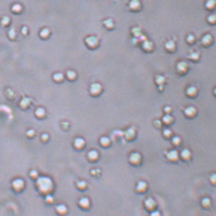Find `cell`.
Wrapping results in <instances>:
<instances>
[{
    "label": "cell",
    "instance_id": "obj_1",
    "mask_svg": "<svg viewBox=\"0 0 216 216\" xmlns=\"http://www.w3.org/2000/svg\"><path fill=\"white\" fill-rule=\"evenodd\" d=\"M37 185H38L40 190L42 191L43 193L50 192L52 189V187H53L51 180L49 178H47V177L40 178L39 180L37 181Z\"/></svg>",
    "mask_w": 216,
    "mask_h": 216
},
{
    "label": "cell",
    "instance_id": "obj_2",
    "mask_svg": "<svg viewBox=\"0 0 216 216\" xmlns=\"http://www.w3.org/2000/svg\"><path fill=\"white\" fill-rule=\"evenodd\" d=\"M167 157L170 160H171V161H176V160H177L178 157H179V154H178V152L177 151L173 150V151H169L167 153Z\"/></svg>",
    "mask_w": 216,
    "mask_h": 216
},
{
    "label": "cell",
    "instance_id": "obj_3",
    "mask_svg": "<svg viewBox=\"0 0 216 216\" xmlns=\"http://www.w3.org/2000/svg\"><path fill=\"white\" fill-rule=\"evenodd\" d=\"M129 160L133 164H137L141 161V155L138 153H133L131 154Z\"/></svg>",
    "mask_w": 216,
    "mask_h": 216
},
{
    "label": "cell",
    "instance_id": "obj_4",
    "mask_svg": "<svg viewBox=\"0 0 216 216\" xmlns=\"http://www.w3.org/2000/svg\"><path fill=\"white\" fill-rule=\"evenodd\" d=\"M144 205H145V206L149 209H153L155 206V201L153 199H151V198H148V199H147L145 200V202H144Z\"/></svg>",
    "mask_w": 216,
    "mask_h": 216
},
{
    "label": "cell",
    "instance_id": "obj_5",
    "mask_svg": "<svg viewBox=\"0 0 216 216\" xmlns=\"http://www.w3.org/2000/svg\"><path fill=\"white\" fill-rule=\"evenodd\" d=\"M79 204L82 208L86 209L89 205V200L87 198H82L79 201Z\"/></svg>",
    "mask_w": 216,
    "mask_h": 216
},
{
    "label": "cell",
    "instance_id": "obj_6",
    "mask_svg": "<svg viewBox=\"0 0 216 216\" xmlns=\"http://www.w3.org/2000/svg\"><path fill=\"white\" fill-rule=\"evenodd\" d=\"M195 112H196V111H195L194 107H188V108L185 110V114H186V116H188V117L194 116L195 114Z\"/></svg>",
    "mask_w": 216,
    "mask_h": 216
},
{
    "label": "cell",
    "instance_id": "obj_7",
    "mask_svg": "<svg viewBox=\"0 0 216 216\" xmlns=\"http://www.w3.org/2000/svg\"><path fill=\"white\" fill-rule=\"evenodd\" d=\"M180 156L183 160H189L191 157V152L189 151L188 149H184V150L182 151Z\"/></svg>",
    "mask_w": 216,
    "mask_h": 216
},
{
    "label": "cell",
    "instance_id": "obj_8",
    "mask_svg": "<svg viewBox=\"0 0 216 216\" xmlns=\"http://www.w3.org/2000/svg\"><path fill=\"white\" fill-rule=\"evenodd\" d=\"M56 209H57V211L59 214H61V215L65 214L66 212H67V206H66L65 205H63V204L57 205V206L56 207Z\"/></svg>",
    "mask_w": 216,
    "mask_h": 216
},
{
    "label": "cell",
    "instance_id": "obj_9",
    "mask_svg": "<svg viewBox=\"0 0 216 216\" xmlns=\"http://www.w3.org/2000/svg\"><path fill=\"white\" fill-rule=\"evenodd\" d=\"M147 188V183L144 181H140L137 185V190L138 192H144Z\"/></svg>",
    "mask_w": 216,
    "mask_h": 216
},
{
    "label": "cell",
    "instance_id": "obj_10",
    "mask_svg": "<svg viewBox=\"0 0 216 216\" xmlns=\"http://www.w3.org/2000/svg\"><path fill=\"white\" fill-rule=\"evenodd\" d=\"M125 137L128 138V139H130V138H132L134 136H135V131L133 128H130L128 129L125 132Z\"/></svg>",
    "mask_w": 216,
    "mask_h": 216
},
{
    "label": "cell",
    "instance_id": "obj_11",
    "mask_svg": "<svg viewBox=\"0 0 216 216\" xmlns=\"http://www.w3.org/2000/svg\"><path fill=\"white\" fill-rule=\"evenodd\" d=\"M177 68H178V70H179L180 72H186L187 64L186 63H184V62H180L179 63H178Z\"/></svg>",
    "mask_w": 216,
    "mask_h": 216
},
{
    "label": "cell",
    "instance_id": "obj_12",
    "mask_svg": "<svg viewBox=\"0 0 216 216\" xmlns=\"http://www.w3.org/2000/svg\"><path fill=\"white\" fill-rule=\"evenodd\" d=\"M197 89L194 87V86H191V87H189L187 89V91H186V93L188 94L189 95H190V96H193V95H195L196 92H197Z\"/></svg>",
    "mask_w": 216,
    "mask_h": 216
},
{
    "label": "cell",
    "instance_id": "obj_13",
    "mask_svg": "<svg viewBox=\"0 0 216 216\" xmlns=\"http://www.w3.org/2000/svg\"><path fill=\"white\" fill-rule=\"evenodd\" d=\"M211 41V35H205L204 37H202V44H209Z\"/></svg>",
    "mask_w": 216,
    "mask_h": 216
},
{
    "label": "cell",
    "instance_id": "obj_14",
    "mask_svg": "<svg viewBox=\"0 0 216 216\" xmlns=\"http://www.w3.org/2000/svg\"><path fill=\"white\" fill-rule=\"evenodd\" d=\"M88 156L89 158L91 159V160H95L98 157V153L95 151H92L89 153Z\"/></svg>",
    "mask_w": 216,
    "mask_h": 216
},
{
    "label": "cell",
    "instance_id": "obj_15",
    "mask_svg": "<svg viewBox=\"0 0 216 216\" xmlns=\"http://www.w3.org/2000/svg\"><path fill=\"white\" fill-rule=\"evenodd\" d=\"M163 123H164V124L169 125V124H170L173 121L172 117L170 116V115H167L166 116L163 117Z\"/></svg>",
    "mask_w": 216,
    "mask_h": 216
},
{
    "label": "cell",
    "instance_id": "obj_16",
    "mask_svg": "<svg viewBox=\"0 0 216 216\" xmlns=\"http://www.w3.org/2000/svg\"><path fill=\"white\" fill-rule=\"evenodd\" d=\"M97 39H96V37H88V38L86 39V42L88 43V44H89L91 43V44H93V45H95V44H97Z\"/></svg>",
    "mask_w": 216,
    "mask_h": 216
},
{
    "label": "cell",
    "instance_id": "obj_17",
    "mask_svg": "<svg viewBox=\"0 0 216 216\" xmlns=\"http://www.w3.org/2000/svg\"><path fill=\"white\" fill-rule=\"evenodd\" d=\"M75 145L77 147H82L84 145V141L83 140L81 139V138H77L75 141Z\"/></svg>",
    "mask_w": 216,
    "mask_h": 216
},
{
    "label": "cell",
    "instance_id": "obj_18",
    "mask_svg": "<svg viewBox=\"0 0 216 216\" xmlns=\"http://www.w3.org/2000/svg\"><path fill=\"white\" fill-rule=\"evenodd\" d=\"M166 48H167L168 50H173L175 48V44L172 41H168L167 44H166Z\"/></svg>",
    "mask_w": 216,
    "mask_h": 216
},
{
    "label": "cell",
    "instance_id": "obj_19",
    "mask_svg": "<svg viewBox=\"0 0 216 216\" xmlns=\"http://www.w3.org/2000/svg\"><path fill=\"white\" fill-rule=\"evenodd\" d=\"M100 142H101V144H102V146H107V145L109 144V139L108 137H102Z\"/></svg>",
    "mask_w": 216,
    "mask_h": 216
},
{
    "label": "cell",
    "instance_id": "obj_20",
    "mask_svg": "<svg viewBox=\"0 0 216 216\" xmlns=\"http://www.w3.org/2000/svg\"><path fill=\"white\" fill-rule=\"evenodd\" d=\"M202 205H204V206H209V205H210V203H211V201H210V199H208V198H205V199H202Z\"/></svg>",
    "mask_w": 216,
    "mask_h": 216
},
{
    "label": "cell",
    "instance_id": "obj_21",
    "mask_svg": "<svg viewBox=\"0 0 216 216\" xmlns=\"http://www.w3.org/2000/svg\"><path fill=\"white\" fill-rule=\"evenodd\" d=\"M21 9V6L19 4H16V5H14L12 6V11H15V12H18L19 10Z\"/></svg>",
    "mask_w": 216,
    "mask_h": 216
},
{
    "label": "cell",
    "instance_id": "obj_22",
    "mask_svg": "<svg viewBox=\"0 0 216 216\" xmlns=\"http://www.w3.org/2000/svg\"><path fill=\"white\" fill-rule=\"evenodd\" d=\"M172 141L175 145H178V144L180 143V138H179V137H173V139Z\"/></svg>",
    "mask_w": 216,
    "mask_h": 216
},
{
    "label": "cell",
    "instance_id": "obj_23",
    "mask_svg": "<svg viewBox=\"0 0 216 216\" xmlns=\"http://www.w3.org/2000/svg\"><path fill=\"white\" fill-rule=\"evenodd\" d=\"M163 135H164V136L167 137H169L171 135V131H170V130H169V129H166V130H164V131H163Z\"/></svg>",
    "mask_w": 216,
    "mask_h": 216
},
{
    "label": "cell",
    "instance_id": "obj_24",
    "mask_svg": "<svg viewBox=\"0 0 216 216\" xmlns=\"http://www.w3.org/2000/svg\"><path fill=\"white\" fill-rule=\"evenodd\" d=\"M151 216H160V212L158 211H153L151 213Z\"/></svg>",
    "mask_w": 216,
    "mask_h": 216
},
{
    "label": "cell",
    "instance_id": "obj_25",
    "mask_svg": "<svg viewBox=\"0 0 216 216\" xmlns=\"http://www.w3.org/2000/svg\"><path fill=\"white\" fill-rule=\"evenodd\" d=\"M47 197H48V198H47V199H46L47 202H50V203H51V202L53 201V198H52V196H51V195H48Z\"/></svg>",
    "mask_w": 216,
    "mask_h": 216
}]
</instances>
